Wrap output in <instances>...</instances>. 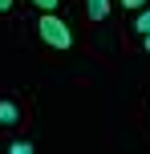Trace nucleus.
Masks as SVG:
<instances>
[{
    "label": "nucleus",
    "mask_w": 150,
    "mask_h": 154,
    "mask_svg": "<svg viewBox=\"0 0 150 154\" xmlns=\"http://www.w3.org/2000/svg\"><path fill=\"white\" fill-rule=\"evenodd\" d=\"M32 4H37V8H41V12H53V8H57V4H61V0H32Z\"/></svg>",
    "instance_id": "obj_6"
},
{
    "label": "nucleus",
    "mask_w": 150,
    "mask_h": 154,
    "mask_svg": "<svg viewBox=\"0 0 150 154\" xmlns=\"http://www.w3.org/2000/svg\"><path fill=\"white\" fill-rule=\"evenodd\" d=\"M122 4H126V8H142L146 0H122Z\"/></svg>",
    "instance_id": "obj_7"
},
{
    "label": "nucleus",
    "mask_w": 150,
    "mask_h": 154,
    "mask_svg": "<svg viewBox=\"0 0 150 154\" xmlns=\"http://www.w3.org/2000/svg\"><path fill=\"white\" fill-rule=\"evenodd\" d=\"M134 29L142 32V37H146V32H150V8H142V12L134 16Z\"/></svg>",
    "instance_id": "obj_4"
},
{
    "label": "nucleus",
    "mask_w": 150,
    "mask_h": 154,
    "mask_svg": "<svg viewBox=\"0 0 150 154\" xmlns=\"http://www.w3.org/2000/svg\"><path fill=\"white\" fill-rule=\"evenodd\" d=\"M85 16L89 20H106L110 16V0H85Z\"/></svg>",
    "instance_id": "obj_3"
},
{
    "label": "nucleus",
    "mask_w": 150,
    "mask_h": 154,
    "mask_svg": "<svg viewBox=\"0 0 150 154\" xmlns=\"http://www.w3.org/2000/svg\"><path fill=\"white\" fill-rule=\"evenodd\" d=\"M8 8H12V0H0V12H8Z\"/></svg>",
    "instance_id": "obj_8"
},
{
    "label": "nucleus",
    "mask_w": 150,
    "mask_h": 154,
    "mask_svg": "<svg viewBox=\"0 0 150 154\" xmlns=\"http://www.w3.org/2000/svg\"><path fill=\"white\" fill-rule=\"evenodd\" d=\"M142 41H146V53H150V32H146V37H142Z\"/></svg>",
    "instance_id": "obj_9"
},
{
    "label": "nucleus",
    "mask_w": 150,
    "mask_h": 154,
    "mask_svg": "<svg viewBox=\"0 0 150 154\" xmlns=\"http://www.w3.org/2000/svg\"><path fill=\"white\" fill-rule=\"evenodd\" d=\"M8 154H32V142L20 138V142H8Z\"/></svg>",
    "instance_id": "obj_5"
},
{
    "label": "nucleus",
    "mask_w": 150,
    "mask_h": 154,
    "mask_svg": "<svg viewBox=\"0 0 150 154\" xmlns=\"http://www.w3.org/2000/svg\"><path fill=\"white\" fill-rule=\"evenodd\" d=\"M20 122V106L16 101H0V126H16Z\"/></svg>",
    "instance_id": "obj_2"
},
{
    "label": "nucleus",
    "mask_w": 150,
    "mask_h": 154,
    "mask_svg": "<svg viewBox=\"0 0 150 154\" xmlns=\"http://www.w3.org/2000/svg\"><path fill=\"white\" fill-rule=\"evenodd\" d=\"M37 32H41V41H45V45H53V49H73V32H69V24L57 20L53 12H41Z\"/></svg>",
    "instance_id": "obj_1"
}]
</instances>
